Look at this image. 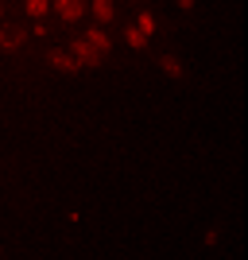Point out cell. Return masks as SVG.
<instances>
[{"instance_id": "7", "label": "cell", "mask_w": 248, "mask_h": 260, "mask_svg": "<svg viewBox=\"0 0 248 260\" xmlns=\"http://www.w3.org/2000/svg\"><path fill=\"white\" fill-rule=\"evenodd\" d=\"M159 66H163V74H171V78H183V74H186V70H183V62H179L174 54H163V58H159Z\"/></svg>"}, {"instance_id": "11", "label": "cell", "mask_w": 248, "mask_h": 260, "mask_svg": "<svg viewBox=\"0 0 248 260\" xmlns=\"http://www.w3.org/2000/svg\"><path fill=\"white\" fill-rule=\"evenodd\" d=\"M174 4H179V8H194V0H174Z\"/></svg>"}, {"instance_id": "9", "label": "cell", "mask_w": 248, "mask_h": 260, "mask_svg": "<svg viewBox=\"0 0 248 260\" xmlns=\"http://www.w3.org/2000/svg\"><path fill=\"white\" fill-rule=\"evenodd\" d=\"M136 27H140L144 35H151V31H155V16H151V12H144L140 20H136Z\"/></svg>"}, {"instance_id": "5", "label": "cell", "mask_w": 248, "mask_h": 260, "mask_svg": "<svg viewBox=\"0 0 248 260\" xmlns=\"http://www.w3.org/2000/svg\"><path fill=\"white\" fill-rule=\"evenodd\" d=\"M86 43H89V47H93V51H97V54H101V58H105V54H109V51H113V39H109V31H101V27H93V31H89V35H86Z\"/></svg>"}, {"instance_id": "2", "label": "cell", "mask_w": 248, "mask_h": 260, "mask_svg": "<svg viewBox=\"0 0 248 260\" xmlns=\"http://www.w3.org/2000/svg\"><path fill=\"white\" fill-rule=\"evenodd\" d=\"M23 39H27V31L16 27V23H4V27H0V51H16V47H23Z\"/></svg>"}, {"instance_id": "10", "label": "cell", "mask_w": 248, "mask_h": 260, "mask_svg": "<svg viewBox=\"0 0 248 260\" xmlns=\"http://www.w3.org/2000/svg\"><path fill=\"white\" fill-rule=\"evenodd\" d=\"M51 8V0H27V16H43Z\"/></svg>"}, {"instance_id": "1", "label": "cell", "mask_w": 248, "mask_h": 260, "mask_svg": "<svg viewBox=\"0 0 248 260\" xmlns=\"http://www.w3.org/2000/svg\"><path fill=\"white\" fill-rule=\"evenodd\" d=\"M70 54H74V62H78V66H97V62H101V54L93 51L86 39H74V43H70Z\"/></svg>"}, {"instance_id": "6", "label": "cell", "mask_w": 248, "mask_h": 260, "mask_svg": "<svg viewBox=\"0 0 248 260\" xmlns=\"http://www.w3.org/2000/svg\"><path fill=\"white\" fill-rule=\"evenodd\" d=\"M124 43H128L132 51H144V47H148V35H144L140 27L132 23V27H124Z\"/></svg>"}, {"instance_id": "8", "label": "cell", "mask_w": 248, "mask_h": 260, "mask_svg": "<svg viewBox=\"0 0 248 260\" xmlns=\"http://www.w3.org/2000/svg\"><path fill=\"white\" fill-rule=\"evenodd\" d=\"M93 16L97 23H113V0H93Z\"/></svg>"}, {"instance_id": "3", "label": "cell", "mask_w": 248, "mask_h": 260, "mask_svg": "<svg viewBox=\"0 0 248 260\" xmlns=\"http://www.w3.org/2000/svg\"><path fill=\"white\" fill-rule=\"evenodd\" d=\"M54 12H58L66 23H74V20L86 16V0H54Z\"/></svg>"}, {"instance_id": "4", "label": "cell", "mask_w": 248, "mask_h": 260, "mask_svg": "<svg viewBox=\"0 0 248 260\" xmlns=\"http://www.w3.org/2000/svg\"><path fill=\"white\" fill-rule=\"evenodd\" d=\"M47 62H51L54 70H62V74H74V70H78V62H74V54H70V51H51V54H47Z\"/></svg>"}, {"instance_id": "12", "label": "cell", "mask_w": 248, "mask_h": 260, "mask_svg": "<svg viewBox=\"0 0 248 260\" xmlns=\"http://www.w3.org/2000/svg\"><path fill=\"white\" fill-rule=\"evenodd\" d=\"M0 12H4V4H0Z\"/></svg>"}]
</instances>
